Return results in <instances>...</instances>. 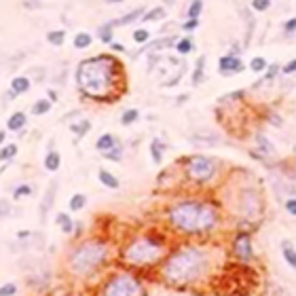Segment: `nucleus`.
Instances as JSON below:
<instances>
[{"instance_id":"f257e3e1","label":"nucleus","mask_w":296,"mask_h":296,"mask_svg":"<svg viewBox=\"0 0 296 296\" xmlns=\"http://www.w3.org/2000/svg\"><path fill=\"white\" fill-rule=\"evenodd\" d=\"M74 81L83 97L93 102H114L125 93V66L116 55H95L76 66Z\"/></svg>"},{"instance_id":"f03ea898","label":"nucleus","mask_w":296,"mask_h":296,"mask_svg":"<svg viewBox=\"0 0 296 296\" xmlns=\"http://www.w3.org/2000/svg\"><path fill=\"white\" fill-rule=\"evenodd\" d=\"M165 220L169 224V229H173L180 235L210 237L220 229L222 214L214 201L188 197V199L173 201L165 210Z\"/></svg>"},{"instance_id":"7ed1b4c3","label":"nucleus","mask_w":296,"mask_h":296,"mask_svg":"<svg viewBox=\"0 0 296 296\" xmlns=\"http://www.w3.org/2000/svg\"><path fill=\"white\" fill-rule=\"evenodd\" d=\"M212 271V256L203 246L197 243H184L176 250L167 252L161 263V280L173 288L195 286L205 280Z\"/></svg>"},{"instance_id":"20e7f679","label":"nucleus","mask_w":296,"mask_h":296,"mask_svg":"<svg viewBox=\"0 0 296 296\" xmlns=\"http://www.w3.org/2000/svg\"><path fill=\"white\" fill-rule=\"evenodd\" d=\"M110 263V246L104 239H87L66 256V269L76 280H89Z\"/></svg>"},{"instance_id":"39448f33","label":"nucleus","mask_w":296,"mask_h":296,"mask_svg":"<svg viewBox=\"0 0 296 296\" xmlns=\"http://www.w3.org/2000/svg\"><path fill=\"white\" fill-rule=\"evenodd\" d=\"M165 256H167L165 239L150 235V233L135 235L133 239H129L125 243V248L121 250V260L135 269H148L154 265H161Z\"/></svg>"},{"instance_id":"423d86ee","label":"nucleus","mask_w":296,"mask_h":296,"mask_svg":"<svg viewBox=\"0 0 296 296\" xmlns=\"http://www.w3.org/2000/svg\"><path fill=\"white\" fill-rule=\"evenodd\" d=\"M233 207H235V214L239 218L237 229H246V224L260 226L258 220L265 212V201H263V193H260L258 186H254V184L239 186L235 190Z\"/></svg>"},{"instance_id":"0eeeda50","label":"nucleus","mask_w":296,"mask_h":296,"mask_svg":"<svg viewBox=\"0 0 296 296\" xmlns=\"http://www.w3.org/2000/svg\"><path fill=\"white\" fill-rule=\"evenodd\" d=\"M184 176L197 186H212L222 176V163L212 154H193L182 159Z\"/></svg>"},{"instance_id":"6e6552de","label":"nucleus","mask_w":296,"mask_h":296,"mask_svg":"<svg viewBox=\"0 0 296 296\" xmlns=\"http://www.w3.org/2000/svg\"><path fill=\"white\" fill-rule=\"evenodd\" d=\"M100 294L106 296H137V294H146L142 282L133 277L129 271H116L112 273L106 282H104Z\"/></svg>"},{"instance_id":"1a4fd4ad","label":"nucleus","mask_w":296,"mask_h":296,"mask_svg":"<svg viewBox=\"0 0 296 296\" xmlns=\"http://www.w3.org/2000/svg\"><path fill=\"white\" fill-rule=\"evenodd\" d=\"M231 252L233 258L241 265H252L256 263V252H254V241L252 233L248 229H237L233 241H231Z\"/></svg>"},{"instance_id":"9d476101","label":"nucleus","mask_w":296,"mask_h":296,"mask_svg":"<svg viewBox=\"0 0 296 296\" xmlns=\"http://www.w3.org/2000/svg\"><path fill=\"white\" fill-rule=\"evenodd\" d=\"M243 70H246V64H243V60L235 53H226V55H220L218 60V72L222 76H235V74H241Z\"/></svg>"},{"instance_id":"9b49d317","label":"nucleus","mask_w":296,"mask_h":296,"mask_svg":"<svg viewBox=\"0 0 296 296\" xmlns=\"http://www.w3.org/2000/svg\"><path fill=\"white\" fill-rule=\"evenodd\" d=\"M180 36H176V34H169V36H163V38H156L154 43H146L142 49H137L131 53V60H137L140 55H144L146 51H165V49H171V47H176Z\"/></svg>"},{"instance_id":"f8f14e48","label":"nucleus","mask_w":296,"mask_h":296,"mask_svg":"<svg viewBox=\"0 0 296 296\" xmlns=\"http://www.w3.org/2000/svg\"><path fill=\"white\" fill-rule=\"evenodd\" d=\"M254 148H256L254 152H258L263 159H265V156H273L275 154V144L269 140L265 133H256L254 135Z\"/></svg>"},{"instance_id":"ddd939ff","label":"nucleus","mask_w":296,"mask_h":296,"mask_svg":"<svg viewBox=\"0 0 296 296\" xmlns=\"http://www.w3.org/2000/svg\"><path fill=\"white\" fill-rule=\"evenodd\" d=\"M193 144L197 146H218L220 144V135L214 133V131H197L188 137Z\"/></svg>"},{"instance_id":"4468645a","label":"nucleus","mask_w":296,"mask_h":296,"mask_svg":"<svg viewBox=\"0 0 296 296\" xmlns=\"http://www.w3.org/2000/svg\"><path fill=\"white\" fill-rule=\"evenodd\" d=\"M144 13H146V9H144V7H137V9H133V11H129V13H125V15H121L119 19H112V24H114V28L131 26L133 22H142Z\"/></svg>"},{"instance_id":"2eb2a0df","label":"nucleus","mask_w":296,"mask_h":296,"mask_svg":"<svg viewBox=\"0 0 296 296\" xmlns=\"http://www.w3.org/2000/svg\"><path fill=\"white\" fill-rule=\"evenodd\" d=\"M239 15H243V19H246V38H243V47H248L250 43H252V36H254V28H256V24H254V11L250 9V7H243V9H239Z\"/></svg>"},{"instance_id":"dca6fc26","label":"nucleus","mask_w":296,"mask_h":296,"mask_svg":"<svg viewBox=\"0 0 296 296\" xmlns=\"http://www.w3.org/2000/svg\"><path fill=\"white\" fill-rule=\"evenodd\" d=\"M55 190H57V180H53V182L49 184L47 195H45V199H43V203H41V220H43V222L47 220V214H49V210H51V205H53Z\"/></svg>"},{"instance_id":"f3484780","label":"nucleus","mask_w":296,"mask_h":296,"mask_svg":"<svg viewBox=\"0 0 296 296\" xmlns=\"http://www.w3.org/2000/svg\"><path fill=\"white\" fill-rule=\"evenodd\" d=\"M26 123H28V114L22 112V110H17V112H13V114L9 116L7 129H9V131H22V129L26 127Z\"/></svg>"},{"instance_id":"a211bd4d","label":"nucleus","mask_w":296,"mask_h":296,"mask_svg":"<svg viewBox=\"0 0 296 296\" xmlns=\"http://www.w3.org/2000/svg\"><path fill=\"white\" fill-rule=\"evenodd\" d=\"M55 224L60 226V231L66 233V235H72L74 229H76V222H72L70 214H66V212H60V214L55 216Z\"/></svg>"},{"instance_id":"6ab92c4d","label":"nucleus","mask_w":296,"mask_h":296,"mask_svg":"<svg viewBox=\"0 0 296 296\" xmlns=\"http://www.w3.org/2000/svg\"><path fill=\"white\" fill-rule=\"evenodd\" d=\"M203 81H205V55H199L195 62V70L190 74V83H193V87H199Z\"/></svg>"},{"instance_id":"aec40b11","label":"nucleus","mask_w":296,"mask_h":296,"mask_svg":"<svg viewBox=\"0 0 296 296\" xmlns=\"http://www.w3.org/2000/svg\"><path fill=\"white\" fill-rule=\"evenodd\" d=\"M97 180H100L102 186H106V188H110V190H116V188L121 186L119 178L114 176L112 171H108V169H100V171H97Z\"/></svg>"},{"instance_id":"412c9836","label":"nucleus","mask_w":296,"mask_h":296,"mask_svg":"<svg viewBox=\"0 0 296 296\" xmlns=\"http://www.w3.org/2000/svg\"><path fill=\"white\" fill-rule=\"evenodd\" d=\"M116 144H119V137H116L114 133H102L97 140H95V148H97L100 152H106V150L114 148Z\"/></svg>"},{"instance_id":"4be33fe9","label":"nucleus","mask_w":296,"mask_h":296,"mask_svg":"<svg viewBox=\"0 0 296 296\" xmlns=\"http://www.w3.org/2000/svg\"><path fill=\"white\" fill-rule=\"evenodd\" d=\"M163 152H165V142L161 140V137H154V140L150 142V159L154 165H159L163 161Z\"/></svg>"},{"instance_id":"5701e85b","label":"nucleus","mask_w":296,"mask_h":296,"mask_svg":"<svg viewBox=\"0 0 296 296\" xmlns=\"http://www.w3.org/2000/svg\"><path fill=\"white\" fill-rule=\"evenodd\" d=\"M30 78L28 76H13L11 78V91L15 95H22V93H28L30 91Z\"/></svg>"},{"instance_id":"b1692460","label":"nucleus","mask_w":296,"mask_h":296,"mask_svg":"<svg viewBox=\"0 0 296 296\" xmlns=\"http://www.w3.org/2000/svg\"><path fill=\"white\" fill-rule=\"evenodd\" d=\"M60 167H62V154L57 150H49L47 156H45V169L51 171V173H55Z\"/></svg>"},{"instance_id":"393cba45","label":"nucleus","mask_w":296,"mask_h":296,"mask_svg":"<svg viewBox=\"0 0 296 296\" xmlns=\"http://www.w3.org/2000/svg\"><path fill=\"white\" fill-rule=\"evenodd\" d=\"M165 15H167L165 7H152V9H148V11L144 13L142 22H144V24H156V22L165 19Z\"/></svg>"},{"instance_id":"a878e982","label":"nucleus","mask_w":296,"mask_h":296,"mask_svg":"<svg viewBox=\"0 0 296 296\" xmlns=\"http://www.w3.org/2000/svg\"><path fill=\"white\" fill-rule=\"evenodd\" d=\"M282 256L286 260V265L296 271V248L292 246L290 241H282Z\"/></svg>"},{"instance_id":"bb28decb","label":"nucleus","mask_w":296,"mask_h":296,"mask_svg":"<svg viewBox=\"0 0 296 296\" xmlns=\"http://www.w3.org/2000/svg\"><path fill=\"white\" fill-rule=\"evenodd\" d=\"M97 38L104 43V45H110L114 43V24L108 22V24H104L97 28Z\"/></svg>"},{"instance_id":"cd10ccee","label":"nucleus","mask_w":296,"mask_h":296,"mask_svg":"<svg viewBox=\"0 0 296 296\" xmlns=\"http://www.w3.org/2000/svg\"><path fill=\"white\" fill-rule=\"evenodd\" d=\"M173 49H176L178 55H188V53H193V51H195V41H193V36L178 38V43H176Z\"/></svg>"},{"instance_id":"c85d7f7f","label":"nucleus","mask_w":296,"mask_h":296,"mask_svg":"<svg viewBox=\"0 0 296 296\" xmlns=\"http://www.w3.org/2000/svg\"><path fill=\"white\" fill-rule=\"evenodd\" d=\"M91 43H93V36L89 32H78V34H74V38H72L74 49H89Z\"/></svg>"},{"instance_id":"c756f323","label":"nucleus","mask_w":296,"mask_h":296,"mask_svg":"<svg viewBox=\"0 0 296 296\" xmlns=\"http://www.w3.org/2000/svg\"><path fill=\"white\" fill-rule=\"evenodd\" d=\"M51 108H53V102H51L49 97H45V100H36V102H34V106H32V114L43 116V114L51 112Z\"/></svg>"},{"instance_id":"7c9ffc66","label":"nucleus","mask_w":296,"mask_h":296,"mask_svg":"<svg viewBox=\"0 0 296 296\" xmlns=\"http://www.w3.org/2000/svg\"><path fill=\"white\" fill-rule=\"evenodd\" d=\"M123 152H125V148H123V144L119 142L114 148H110V150H106V152H102V154H104V159H106V161L121 163V161H123Z\"/></svg>"},{"instance_id":"2f4dec72","label":"nucleus","mask_w":296,"mask_h":296,"mask_svg":"<svg viewBox=\"0 0 296 296\" xmlns=\"http://www.w3.org/2000/svg\"><path fill=\"white\" fill-rule=\"evenodd\" d=\"M267 60L263 57V55H254L252 60H250V64H248V68H250V72H254V74H263L265 70H267Z\"/></svg>"},{"instance_id":"473e14b6","label":"nucleus","mask_w":296,"mask_h":296,"mask_svg":"<svg viewBox=\"0 0 296 296\" xmlns=\"http://www.w3.org/2000/svg\"><path fill=\"white\" fill-rule=\"evenodd\" d=\"M70 131L81 140V137H85L87 133L91 131V123H89V121H78V123H72V125H70Z\"/></svg>"},{"instance_id":"72a5a7b5","label":"nucleus","mask_w":296,"mask_h":296,"mask_svg":"<svg viewBox=\"0 0 296 296\" xmlns=\"http://www.w3.org/2000/svg\"><path fill=\"white\" fill-rule=\"evenodd\" d=\"M87 205V197L83 193H74L70 197V201H68V207H70V212H81L83 207Z\"/></svg>"},{"instance_id":"f704fd0d","label":"nucleus","mask_w":296,"mask_h":296,"mask_svg":"<svg viewBox=\"0 0 296 296\" xmlns=\"http://www.w3.org/2000/svg\"><path fill=\"white\" fill-rule=\"evenodd\" d=\"M66 41V32L64 30H51L47 32V43L53 45V47H62Z\"/></svg>"},{"instance_id":"c9c22d12","label":"nucleus","mask_w":296,"mask_h":296,"mask_svg":"<svg viewBox=\"0 0 296 296\" xmlns=\"http://www.w3.org/2000/svg\"><path fill=\"white\" fill-rule=\"evenodd\" d=\"M280 74H282V66L280 64H269L267 70L263 72V78H265V83H273Z\"/></svg>"},{"instance_id":"e433bc0d","label":"nucleus","mask_w":296,"mask_h":296,"mask_svg":"<svg viewBox=\"0 0 296 296\" xmlns=\"http://www.w3.org/2000/svg\"><path fill=\"white\" fill-rule=\"evenodd\" d=\"M137 119H140V110H137V108H127V110H123V114H121V123H123V125H133Z\"/></svg>"},{"instance_id":"4c0bfd02","label":"nucleus","mask_w":296,"mask_h":296,"mask_svg":"<svg viewBox=\"0 0 296 296\" xmlns=\"http://www.w3.org/2000/svg\"><path fill=\"white\" fill-rule=\"evenodd\" d=\"M271 5H273L271 0H250V9L254 13H265L271 9Z\"/></svg>"},{"instance_id":"58836bf2","label":"nucleus","mask_w":296,"mask_h":296,"mask_svg":"<svg viewBox=\"0 0 296 296\" xmlns=\"http://www.w3.org/2000/svg\"><path fill=\"white\" fill-rule=\"evenodd\" d=\"M203 13V0H193L186 9V17H201Z\"/></svg>"},{"instance_id":"ea45409f","label":"nucleus","mask_w":296,"mask_h":296,"mask_svg":"<svg viewBox=\"0 0 296 296\" xmlns=\"http://www.w3.org/2000/svg\"><path fill=\"white\" fill-rule=\"evenodd\" d=\"M15 154H17V144H3V150H0V159H3V163L11 161Z\"/></svg>"},{"instance_id":"a19ab883","label":"nucleus","mask_w":296,"mask_h":296,"mask_svg":"<svg viewBox=\"0 0 296 296\" xmlns=\"http://www.w3.org/2000/svg\"><path fill=\"white\" fill-rule=\"evenodd\" d=\"M148 38H150V32H148L146 28H137V30L133 32V43H135V45H146Z\"/></svg>"},{"instance_id":"79ce46f5","label":"nucleus","mask_w":296,"mask_h":296,"mask_svg":"<svg viewBox=\"0 0 296 296\" xmlns=\"http://www.w3.org/2000/svg\"><path fill=\"white\" fill-rule=\"evenodd\" d=\"M32 190H34V188H32L30 184H19V186H17V188L13 190V199H15V201H19L22 197H30V195H32Z\"/></svg>"},{"instance_id":"37998d69","label":"nucleus","mask_w":296,"mask_h":296,"mask_svg":"<svg viewBox=\"0 0 296 296\" xmlns=\"http://www.w3.org/2000/svg\"><path fill=\"white\" fill-rule=\"evenodd\" d=\"M284 210H286L288 216L296 218V195H290V197L284 199Z\"/></svg>"},{"instance_id":"c03bdc74","label":"nucleus","mask_w":296,"mask_h":296,"mask_svg":"<svg viewBox=\"0 0 296 296\" xmlns=\"http://www.w3.org/2000/svg\"><path fill=\"white\" fill-rule=\"evenodd\" d=\"M199 24H201L199 17H188V19L182 24V30H184V32H195V30L199 28Z\"/></svg>"},{"instance_id":"a18cd8bd","label":"nucleus","mask_w":296,"mask_h":296,"mask_svg":"<svg viewBox=\"0 0 296 296\" xmlns=\"http://www.w3.org/2000/svg\"><path fill=\"white\" fill-rule=\"evenodd\" d=\"M282 74H284V76H292V74H296V60H290L286 66H282Z\"/></svg>"},{"instance_id":"49530a36","label":"nucleus","mask_w":296,"mask_h":296,"mask_svg":"<svg viewBox=\"0 0 296 296\" xmlns=\"http://www.w3.org/2000/svg\"><path fill=\"white\" fill-rule=\"evenodd\" d=\"M282 28H284L286 34H296V17H290V19H286Z\"/></svg>"},{"instance_id":"de8ad7c7","label":"nucleus","mask_w":296,"mask_h":296,"mask_svg":"<svg viewBox=\"0 0 296 296\" xmlns=\"http://www.w3.org/2000/svg\"><path fill=\"white\" fill-rule=\"evenodd\" d=\"M0 294H3V296H13V294H17V286L15 284H5L3 288H0Z\"/></svg>"},{"instance_id":"09e8293b","label":"nucleus","mask_w":296,"mask_h":296,"mask_svg":"<svg viewBox=\"0 0 296 296\" xmlns=\"http://www.w3.org/2000/svg\"><path fill=\"white\" fill-rule=\"evenodd\" d=\"M41 7H43L41 0H24V9H28V11H36Z\"/></svg>"},{"instance_id":"8fccbe9b","label":"nucleus","mask_w":296,"mask_h":296,"mask_svg":"<svg viewBox=\"0 0 296 296\" xmlns=\"http://www.w3.org/2000/svg\"><path fill=\"white\" fill-rule=\"evenodd\" d=\"M269 125H273V127H282L284 121H282L280 114H271V116H269Z\"/></svg>"},{"instance_id":"3c124183","label":"nucleus","mask_w":296,"mask_h":296,"mask_svg":"<svg viewBox=\"0 0 296 296\" xmlns=\"http://www.w3.org/2000/svg\"><path fill=\"white\" fill-rule=\"evenodd\" d=\"M110 49L114 53H125V45H121V43H110Z\"/></svg>"},{"instance_id":"603ef678","label":"nucleus","mask_w":296,"mask_h":296,"mask_svg":"<svg viewBox=\"0 0 296 296\" xmlns=\"http://www.w3.org/2000/svg\"><path fill=\"white\" fill-rule=\"evenodd\" d=\"M47 97H49L51 102H53V104L60 100V95H57V91H55V89H47Z\"/></svg>"},{"instance_id":"864d4df0","label":"nucleus","mask_w":296,"mask_h":296,"mask_svg":"<svg viewBox=\"0 0 296 296\" xmlns=\"http://www.w3.org/2000/svg\"><path fill=\"white\" fill-rule=\"evenodd\" d=\"M28 237H30L28 231H19V233H17V239H28Z\"/></svg>"},{"instance_id":"5fc2aeb1","label":"nucleus","mask_w":296,"mask_h":296,"mask_svg":"<svg viewBox=\"0 0 296 296\" xmlns=\"http://www.w3.org/2000/svg\"><path fill=\"white\" fill-rule=\"evenodd\" d=\"M5 140H7V131L3 129V131H0V142H3V144H5Z\"/></svg>"},{"instance_id":"6e6d98bb","label":"nucleus","mask_w":296,"mask_h":296,"mask_svg":"<svg viewBox=\"0 0 296 296\" xmlns=\"http://www.w3.org/2000/svg\"><path fill=\"white\" fill-rule=\"evenodd\" d=\"M108 5H119V3H125V0H106Z\"/></svg>"},{"instance_id":"4d7b16f0","label":"nucleus","mask_w":296,"mask_h":296,"mask_svg":"<svg viewBox=\"0 0 296 296\" xmlns=\"http://www.w3.org/2000/svg\"><path fill=\"white\" fill-rule=\"evenodd\" d=\"M186 100H188V95H180V97H178V104H184Z\"/></svg>"},{"instance_id":"13d9d810","label":"nucleus","mask_w":296,"mask_h":296,"mask_svg":"<svg viewBox=\"0 0 296 296\" xmlns=\"http://www.w3.org/2000/svg\"><path fill=\"white\" fill-rule=\"evenodd\" d=\"M294 156H296V144H294Z\"/></svg>"}]
</instances>
